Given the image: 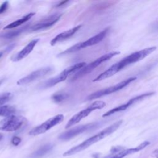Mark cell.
I'll use <instances>...</instances> for the list:
<instances>
[{
    "label": "cell",
    "instance_id": "6da1fadb",
    "mask_svg": "<svg viewBox=\"0 0 158 158\" xmlns=\"http://www.w3.org/2000/svg\"><path fill=\"white\" fill-rule=\"evenodd\" d=\"M156 48H157L156 46L149 47L129 54L128 56H126L121 60L116 62L115 64L110 66L108 69L99 74L93 80V81H99L114 75L127 66L131 64L136 63L144 59L146 57L154 52L156 49Z\"/></svg>",
    "mask_w": 158,
    "mask_h": 158
},
{
    "label": "cell",
    "instance_id": "7a4b0ae2",
    "mask_svg": "<svg viewBox=\"0 0 158 158\" xmlns=\"http://www.w3.org/2000/svg\"><path fill=\"white\" fill-rule=\"evenodd\" d=\"M122 123V120H118L116 122L114 123L111 125L107 127V128H104L102 131H99L97 134L93 135V136L88 138L87 139L85 140L80 144L70 148V149L67 150L63 154V156H69L77 154L84 149L88 148L90 146L93 145V144L99 141L100 140L102 139L103 138H106V136H109V135L114 133L115 130H117L118 127Z\"/></svg>",
    "mask_w": 158,
    "mask_h": 158
},
{
    "label": "cell",
    "instance_id": "3957f363",
    "mask_svg": "<svg viewBox=\"0 0 158 158\" xmlns=\"http://www.w3.org/2000/svg\"><path fill=\"white\" fill-rule=\"evenodd\" d=\"M109 31V27L106 28L104 29L102 31H101V32H99V33H98L97 35L88 39L87 40L83 41V42L78 43L74 44L72 47L68 48L67 49L65 50L64 51H63L62 52L59 54V56H62V55L72 53V52L80 51L81 49L95 45V44L99 43V42H101L106 36Z\"/></svg>",
    "mask_w": 158,
    "mask_h": 158
},
{
    "label": "cell",
    "instance_id": "277c9868",
    "mask_svg": "<svg viewBox=\"0 0 158 158\" xmlns=\"http://www.w3.org/2000/svg\"><path fill=\"white\" fill-rule=\"evenodd\" d=\"M119 54H120L119 51H112V52H110L109 53H107V54L98 57V59H96V60H94L92 62L86 65L84 67H83L82 69L79 70V71H78L72 77V81L76 80L80 78V77H82L87 75L88 73L92 72L94 69L98 67L102 63L110 59L113 57H114V56H117Z\"/></svg>",
    "mask_w": 158,
    "mask_h": 158
},
{
    "label": "cell",
    "instance_id": "5b68a950",
    "mask_svg": "<svg viewBox=\"0 0 158 158\" xmlns=\"http://www.w3.org/2000/svg\"><path fill=\"white\" fill-rule=\"evenodd\" d=\"M86 65V64L85 62H80V63H77L73 65L67 67L66 69L63 70L57 76H56L53 78H51L49 80H46V81H44L42 85V87L44 88H50V87L55 86L56 85H57L62 81H65L67 79V78L69 77V75H70L72 73H73L78 70H80L81 69L84 67Z\"/></svg>",
    "mask_w": 158,
    "mask_h": 158
},
{
    "label": "cell",
    "instance_id": "8992f818",
    "mask_svg": "<svg viewBox=\"0 0 158 158\" xmlns=\"http://www.w3.org/2000/svg\"><path fill=\"white\" fill-rule=\"evenodd\" d=\"M106 106V102L102 101H96L89 105L86 109L81 110L75 115H74L67 123L65 128H69L74 125L80 122L82 119L89 115L93 111L98 109H101Z\"/></svg>",
    "mask_w": 158,
    "mask_h": 158
},
{
    "label": "cell",
    "instance_id": "52a82bcc",
    "mask_svg": "<svg viewBox=\"0 0 158 158\" xmlns=\"http://www.w3.org/2000/svg\"><path fill=\"white\" fill-rule=\"evenodd\" d=\"M27 122V119L22 116L12 115L5 117L0 121V130L15 131L22 128Z\"/></svg>",
    "mask_w": 158,
    "mask_h": 158
},
{
    "label": "cell",
    "instance_id": "ba28073f",
    "mask_svg": "<svg viewBox=\"0 0 158 158\" xmlns=\"http://www.w3.org/2000/svg\"><path fill=\"white\" fill-rule=\"evenodd\" d=\"M136 79V77H130V78H128L127 79H125V80L120 81V83H117V84H116L114 86H110V87H108V88L97 91H96L94 93H93L91 94H89L86 98V100H88V101L93 100L94 99H98V98H99L102 97L104 96H106V95H108V94H111L112 93H115L116 91H118L123 89V88H125L127 85H128L130 83H131L132 81H133Z\"/></svg>",
    "mask_w": 158,
    "mask_h": 158
},
{
    "label": "cell",
    "instance_id": "9c48e42d",
    "mask_svg": "<svg viewBox=\"0 0 158 158\" xmlns=\"http://www.w3.org/2000/svg\"><path fill=\"white\" fill-rule=\"evenodd\" d=\"M64 117L62 114L56 115L48 119L47 120H46L40 125L32 128L29 131V135L31 136H36V135L44 133L49 129L52 128L54 126L62 122L64 120Z\"/></svg>",
    "mask_w": 158,
    "mask_h": 158
},
{
    "label": "cell",
    "instance_id": "30bf717a",
    "mask_svg": "<svg viewBox=\"0 0 158 158\" xmlns=\"http://www.w3.org/2000/svg\"><path fill=\"white\" fill-rule=\"evenodd\" d=\"M53 70L51 67H45L41 69H38L27 75V76L20 78L17 81L18 85H25L31 82H33L40 78H42L49 73H50Z\"/></svg>",
    "mask_w": 158,
    "mask_h": 158
},
{
    "label": "cell",
    "instance_id": "8fae6325",
    "mask_svg": "<svg viewBox=\"0 0 158 158\" xmlns=\"http://www.w3.org/2000/svg\"><path fill=\"white\" fill-rule=\"evenodd\" d=\"M154 94V92H149V93H143V94H141L139 96H136L133 98H131L128 101H127L126 103L125 104H123L119 106H117L115 108H113L110 110H109V111L106 112L105 114H104L102 115V117H108V116H110L116 112H121V111H123V110H125L126 109H127L128 107H130L131 106L133 105L134 104L140 101H142L143 99L148 98V97H149L152 95H153Z\"/></svg>",
    "mask_w": 158,
    "mask_h": 158
},
{
    "label": "cell",
    "instance_id": "7c38bea8",
    "mask_svg": "<svg viewBox=\"0 0 158 158\" xmlns=\"http://www.w3.org/2000/svg\"><path fill=\"white\" fill-rule=\"evenodd\" d=\"M95 126H96V123H88L86 125L77 126L75 128H73L70 130H69L61 133L59 135V138L64 141L70 139L71 138L80 135V133H82L88 130H90L94 128Z\"/></svg>",
    "mask_w": 158,
    "mask_h": 158
},
{
    "label": "cell",
    "instance_id": "4fadbf2b",
    "mask_svg": "<svg viewBox=\"0 0 158 158\" xmlns=\"http://www.w3.org/2000/svg\"><path fill=\"white\" fill-rule=\"evenodd\" d=\"M62 14H54L34 24L31 27L30 30L31 31H38L47 29L58 22Z\"/></svg>",
    "mask_w": 158,
    "mask_h": 158
},
{
    "label": "cell",
    "instance_id": "5bb4252c",
    "mask_svg": "<svg viewBox=\"0 0 158 158\" xmlns=\"http://www.w3.org/2000/svg\"><path fill=\"white\" fill-rule=\"evenodd\" d=\"M39 39H35L31 40L22 50H20L17 54H14L11 57V60L14 62H17L26 57L33 51Z\"/></svg>",
    "mask_w": 158,
    "mask_h": 158
},
{
    "label": "cell",
    "instance_id": "9a60e30c",
    "mask_svg": "<svg viewBox=\"0 0 158 158\" xmlns=\"http://www.w3.org/2000/svg\"><path fill=\"white\" fill-rule=\"evenodd\" d=\"M81 27V25H77L72 28L69 29L68 30L64 31L59 34H58L57 35H56L51 41H50V44L51 46H54L55 44H56L57 43L65 41L67 39H69V38H70L71 36H72L76 32H77L80 28Z\"/></svg>",
    "mask_w": 158,
    "mask_h": 158
},
{
    "label": "cell",
    "instance_id": "2e32d148",
    "mask_svg": "<svg viewBox=\"0 0 158 158\" xmlns=\"http://www.w3.org/2000/svg\"><path fill=\"white\" fill-rule=\"evenodd\" d=\"M149 144V142L148 141H145L135 148L121 150L120 151L112 154L109 158H123V157H125L126 156L131 154L133 153H135L136 152H138V151L143 149Z\"/></svg>",
    "mask_w": 158,
    "mask_h": 158
},
{
    "label": "cell",
    "instance_id": "e0dca14e",
    "mask_svg": "<svg viewBox=\"0 0 158 158\" xmlns=\"http://www.w3.org/2000/svg\"><path fill=\"white\" fill-rule=\"evenodd\" d=\"M35 14V13L34 12H30L29 14H27L26 15H25L23 17H22V18L15 20L14 22H12V23L7 25L6 27H4V30L6 29H12V28H14L15 27H17L18 26L24 23L25 22H27L29 19H30Z\"/></svg>",
    "mask_w": 158,
    "mask_h": 158
},
{
    "label": "cell",
    "instance_id": "ac0fdd59",
    "mask_svg": "<svg viewBox=\"0 0 158 158\" xmlns=\"http://www.w3.org/2000/svg\"><path fill=\"white\" fill-rule=\"evenodd\" d=\"M52 145L51 144H48L43 146L40 148H39L38 150L35 151L31 155L30 157L31 158H39L41 157V156H44L48 152H49L52 148Z\"/></svg>",
    "mask_w": 158,
    "mask_h": 158
},
{
    "label": "cell",
    "instance_id": "d6986e66",
    "mask_svg": "<svg viewBox=\"0 0 158 158\" xmlns=\"http://www.w3.org/2000/svg\"><path fill=\"white\" fill-rule=\"evenodd\" d=\"M15 111V108L10 105H2L0 106V116L7 117L14 115Z\"/></svg>",
    "mask_w": 158,
    "mask_h": 158
},
{
    "label": "cell",
    "instance_id": "ffe728a7",
    "mask_svg": "<svg viewBox=\"0 0 158 158\" xmlns=\"http://www.w3.org/2000/svg\"><path fill=\"white\" fill-rule=\"evenodd\" d=\"M68 97V94L64 93H54L52 96L51 99L56 103H59L65 100Z\"/></svg>",
    "mask_w": 158,
    "mask_h": 158
},
{
    "label": "cell",
    "instance_id": "44dd1931",
    "mask_svg": "<svg viewBox=\"0 0 158 158\" xmlns=\"http://www.w3.org/2000/svg\"><path fill=\"white\" fill-rule=\"evenodd\" d=\"M25 30V28H21V29H19L17 30H15L13 31H10L9 33H7L3 35H2L1 36L5 38H14L17 35H19L20 33H21L23 30Z\"/></svg>",
    "mask_w": 158,
    "mask_h": 158
},
{
    "label": "cell",
    "instance_id": "7402d4cb",
    "mask_svg": "<svg viewBox=\"0 0 158 158\" xmlns=\"http://www.w3.org/2000/svg\"><path fill=\"white\" fill-rule=\"evenodd\" d=\"M12 96V95L10 93H4L2 94H0V106H2L3 104L9 101L11 99Z\"/></svg>",
    "mask_w": 158,
    "mask_h": 158
},
{
    "label": "cell",
    "instance_id": "603a6c76",
    "mask_svg": "<svg viewBox=\"0 0 158 158\" xmlns=\"http://www.w3.org/2000/svg\"><path fill=\"white\" fill-rule=\"evenodd\" d=\"M8 5H9V2L5 1L0 6V14H2L6 10L7 8L8 7Z\"/></svg>",
    "mask_w": 158,
    "mask_h": 158
},
{
    "label": "cell",
    "instance_id": "cb8c5ba5",
    "mask_svg": "<svg viewBox=\"0 0 158 158\" xmlns=\"http://www.w3.org/2000/svg\"><path fill=\"white\" fill-rule=\"evenodd\" d=\"M153 154H154V156H155L156 158H158V149H156V150H155L154 152H153Z\"/></svg>",
    "mask_w": 158,
    "mask_h": 158
},
{
    "label": "cell",
    "instance_id": "d4e9b609",
    "mask_svg": "<svg viewBox=\"0 0 158 158\" xmlns=\"http://www.w3.org/2000/svg\"><path fill=\"white\" fill-rule=\"evenodd\" d=\"M68 2V1H62V2H60L58 5H57V7H59V6H61L62 5H64L65 3H67Z\"/></svg>",
    "mask_w": 158,
    "mask_h": 158
},
{
    "label": "cell",
    "instance_id": "484cf974",
    "mask_svg": "<svg viewBox=\"0 0 158 158\" xmlns=\"http://www.w3.org/2000/svg\"><path fill=\"white\" fill-rule=\"evenodd\" d=\"M3 138V135L0 133V141Z\"/></svg>",
    "mask_w": 158,
    "mask_h": 158
},
{
    "label": "cell",
    "instance_id": "4316f807",
    "mask_svg": "<svg viewBox=\"0 0 158 158\" xmlns=\"http://www.w3.org/2000/svg\"><path fill=\"white\" fill-rule=\"evenodd\" d=\"M2 56V52H0V58H1V57Z\"/></svg>",
    "mask_w": 158,
    "mask_h": 158
},
{
    "label": "cell",
    "instance_id": "83f0119b",
    "mask_svg": "<svg viewBox=\"0 0 158 158\" xmlns=\"http://www.w3.org/2000/svg\"><path fill=\"white\" fill-rule=\"evenodd\" d=\"M1 83H2V81H0V85L1 84Z\"/></svg>",
    "mask_w": 158,
    "mask_h": 158
}]
</instances>
